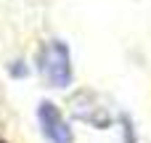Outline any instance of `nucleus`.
<instances>
[{
	"label": "nucleus",
	"instance_id": "1",
	"mask_svg": "<svg viewBox=\"0 0 151 143\" xmlns=\"http://www.w3.org/2000/svg\"><path fill=\"white\" fill-rule=\"evenodd\" d=\"M37 72L48 88L64 90L72 85V53L64 40H45L37 53Z\"/></svg>",
	"mask_w": 151,
	"mask_h": 143
},
{
	"label": "nucleus",
	"instance_id": "2",
	"mask_svg": "<svg viewBox=\"0 0 151 143\" xmlns=\"http://www.w3.org/2000/svg\"><path fill=\"white\" fill-rule=\"evenodd\" d=\"M72 114H74V119H80V122H85V125H93V127H98V130H106V127H111V122H114V114L101 103V98L96 96V93H90V90H80L74 98H72Z\"/></svg>",
	"mask_w": 151,
	"mask_h": 143
},
{
	"label": "nucleus",
	"instance_id": "3",
	"mask_svg": "<svg viewBox=\"0 0 151 143\" xmlns=\"http://www.w3.org/2000/svg\"><path fill=\"white\" fill-rule=\"evenodd\" d=\"M37 122L42 127V135L50 143H74V133H72V125L64 119L61 109L50 101H40L37 106Z\"/></svg>",
	"mask_w": 151,
	"mask_h": 143
},
{
	"label": "nucleus",
	"instance_id": "4",
	"mask_svg": "<svg viewBox=\"0 0 151 143\" xmlns=\"http://www.w3.org/2000/svg\"><path fill=\"white\" fill-rule=\"evenodd\" d=\"M119 122H122V130H125V143H138V141H135V133H133V122H130V117L122 114Z\"/></svg>",
	"mask_w": 151,
	"mask_h": 143
},
{
	"label": "nucleus",
	"instance_id": "5",
	"mask_svg": "<svg viewBox=\"0 0 151 143\" xmlns=\"http://www.w3.org/2000/svg\"><path fill=\"white\" fill-rule=\"evenodd\" d=\"M0 143H5V141H3V138H0Z\"/></svg>",
	"mask_w": 151,
	"mask_h": 143
}]
</instances>
